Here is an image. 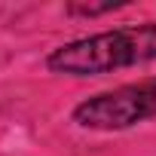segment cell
<instances>
[{
  "instance_id": "cell-1",
  "label": "cell",
  "mask_w": 156,
  "mask_h": 156,
  "mask_svg": "<svg viewBox=\"0 0 156 156\" xmlns=\"http://www.w3.org/2000/svg\"><path fill=\"white\" fill-rule=\"evenodd\" d=\"M150 61H156V22H138L86 34L49 49L46 70L86 80V76H104Z\"/></svg>"
},
{
  "instance_id": "cell-2",
  "label": "cell",
  "mask_w": 156,
  "mask_h": 156,
  "mask_svg": "<svg viewBox=\"0 0 156 156\" xmlns=\"http://www.w3.org/2000/svg\"><path fill=\"white\" fill-rule=\"evenodd\" d=\"M156 119V76L95 92L70 107V122L83 132H129Z\"/></svg>"
},
{
  "instance_id": "cell-3",
  "label": "cell",
  "mask_w": 156,
  "mask_h": 156,
  "mask_svg": "<svg viewBox=\"0 0 156 156\" xmlns=\"http://www.w3.org/2000/svg\"><path fill=\"white\" fill-rule=\"evenodd\" d=\"M129 6V0H107V3H67L64 12L67 16H80V19H98V16H110V12H119Z\"/></svg>"
}]
</instances>
